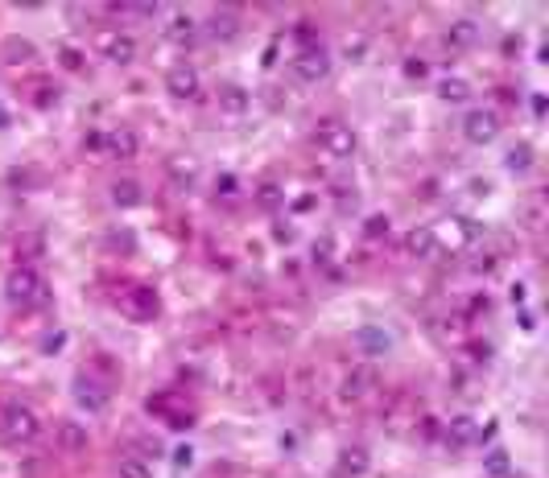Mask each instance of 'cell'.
Segmentation results:
<instances>
[{"label":"cell","instance_id":"obj_6","mask_svg":"<svg viewBox=\"0 0 549 478\" xmlns=\"http://www.w3.org/2000/svg\"><path fill=\"white\" fill-rule=\"evenodd\" d=\"M71 392H74V404L87 408V412H103L108 408V387L99 380H91V375H79Z\"/></svg>","mask_w":549,"mask_h":478},{"label":"cell","instance_id":"obj_15","mask_svg":"<svg viewBox=\"0 0 549 478\" xmlns=\"http://www.w3.org/2000/svg\"><path fill=\"white\" fill-rule=\"evenodd\" d=\"M356 346L363 355H388L392 351V334H384L376 326H363V330H356Z\"/></svg>","mask_w":549,"mask_h":478},{"label":"cell","instance_id":"obj_13","mask_svg":"<svg viewBox=\"0 0 549 478\" xmlns=\"http://www.w3.org/2000/svg\"><path fill=\"white\" fill-rule=\"evenodd\" d=\"M166 169H169V177H174V186H178V190H191L194 177H198V161L186 157V153H174V157L166 161Z\"/></svg>","mask_w":549,"mask_h":478},{"label":"cell","instance_id":"obj_14","mask_svg":"<svg viewBox=\"0 0 549 478\" xmlns=\"http://www.w3.org/2000/svg\"><path fill=\"white\" fill-rule=\"evenodd\" d=\"M409 252H413V256H421V260H434V256L442 252L438 231H434V227H413V231H409Z\"/></svg>","mask_w":549,"mask_h":478},{"label":"cell","instance_id":"obj_8","mask_svg":"<svg viewBox=\"0 0 549 478\" xmlns=\"http://www.w3.org/2000/svg\"><path fill=\"white\" fill-rule=\"evenodd\" d=\"M124 310L132 313V317H137V322H153V317H157V293H153V288H128V293H124Z\"/></svg>","mask_w":549,"mask_h":478},{"label":"cell","instance_id":"obj_7","mask_svg":"<svg viewBox=\"0 0 549 478\" xmlns=\"http://www.w3.org/2000/svg\"><path fill=\"white\" fill-rule=\"evenodd\" d=\"M475 441H479L475 416H467V412L451 416V425H446V445H451V450H467V445H475Z\"/></svg>","mask_w":549,"mask_h":478},{"label":"cell","instance_id":"obj_23","mask_svg":"<svg viewBox=\"0 0 549 478\" xmlns=\"http://www.w3.org/2000/svg\"><path fill=\"white\" fill-rule=\"evenodd\" d=\"M339 466H343L347 474H363V470H368V450H359V445L343 450V454H339Z\"/></svg>","mask_w":549,"mask_h":478},{"label":"cell","instance_id":"obj_9","mask_svg":"<svg viewBox=\"0 0 549 478\" xmlns=\"http://www.w3.org/2000/svg\"><path fill=\"white\" fill-rule=\"evenodd\" d=\"M372 383H376V371H372V367H351V371L343 375V383H339V396H343V400H359V396L372 392Z\"/></svg>","mask_w":549,"mask_h":478},{"label":"cell","instance_id":"obj_4","mask_svg":"<svg viewBox=\"0 0 549 478\" xmlns=\"http://www.w3.org/2000/svg\"><path fill=\"white\" fill-rule=\"evenodd\" d=\"M289 71H293L298 83H322V78L331 74V54H327L322 46H306L298 58H293Z\"/></svg>","mask_w":549,"mask_h":478},{"label":"cell","instance_id":"obj_32","mask_svg":"<svg viewBox=\"0 0 549 478\" xmlns=\"http://www.w3.org/2000/svg\"><path fill=\"white\" fill-rule=\"evenodd\" d=\"M426 71H430V66H426L421 58H409V62H405V74H409V78H426Z\"/></svg>","mask_w":549,"mask_h":478},{"label":"cell","instance_id":"obj_24","mask_svg":"<svg viewBox=\"0 0 549 478\" xmlns=\"http://www.w3.org/2000/svg\"><path fill=\"white\" fill-rule=\"evenodd\" d=\"M528 165H533V148H528V144H516V148L504 157V169H508V173H525Z\"/></svg>","mask_w":549,"mask_h":478},{"label":"cell","instance_id":"obj_34","mask_svg":"<svg viewBox=\"0 0 549 478\" xmlns=\"http://www.w3.org/2000/svg\"><path fill=\"white\" fill-rule=\"evenodd\" d=\"M83 148H87V153L103 148V132H87V136H83Z\"/></svg>","mask_w":549,"mask_h":478},{"label":"cell","instance_id":"obj_12","mask_svg":"<svg viewBox=\"0 0 549 478\" xmlns=\"http://www.w3.org/2000/svg\"><path fill=\"white\" fill-rule=\"evenodd\" d=\"M479 21H471V17H458V21H451V29H446V42H451V49H471L479 46Z\"/></svg>","mask_w":549,"mask_h":478},{"label":"cell","instance_id":"obj_16","mask_svg":"<svg viewBox=\"0 0 549 478\" xmlns=\"http://www.w3.org/2000/svg\"><path fill=\"white\" fill-rule=\"evenodd\" d=\"M207 33L215 37V42H232L239 33V17H236V8H215V17L207 21Z\"/></svg>","mask_w":549,"mask_h":478},{"label":"cell","instance_id":"obj_27","mask_svg":"<svg viewBox=\"0 0 549 478\" xmlns=\"http://www.w3.org/2000/svg\"><path fill=\"white\" fill-rule=\"evenodd\" d=\"M483 466H487V474H508V454H504V450H492V454L483 457Z\"/></svg>","mask_w":549,"mask_h":478},{"label":"cell","instance_id":"obj_1","mask_svg":"<svg viewBox=\"0 0 549 478\" xmlns=\"http://www.w3.org/2000/svg\"><path fill=\"white\" fill-rule=\"evenodd\" d=\"M4 297L13 305H38V301H46V285H42V276L29 264H17L9 272V281H4Z\"/></svg>","mask_w":549,"mask_h":478},{"label":"cell","instance_id":"obj_18","mask_svg":"<svg viewBox=\"0 0 549 478\" xmlns=\"http://www.w3.org/2000/svg\"><path fill=\"white\" fill-rule=\"evenodd\" d=\"M58 445H62L67 454H83V450H87V429H83V425H74V421L58 425Z\"/></svg>","mask_w":549,"mask_h":478},{"label":"cell","instance_id":"obj_38","mask_svg":"<svg viewBox=\"0 0 549 478\" xmlns=\"http://www.w3.org/2000/svg\"><path fill=\"white\" fill-rule=\"evenodd\" d=\"M0 128H9V112L4 107H0Z\"/></svg>","mask_w":549,"mask_h":478},{"label":"cell","instance_id":"obj_36","mask_svg":"<svg viewBox=\"0 0 549 478\" xmlns=\"http://www.w3.org/2000/svg\"><path fill=\"white\" fill-rule=\"evenodd\" d=\"M273 235L285 239V243H289V239H293V227H289V223H277V227H273Z\"/></svg>","mask_w":549,"mask_h":478},{"label":"cell","instance_id":"obj_26","mask_svg":"<svg viewBox=\"0 0 549 478\" xmlns=\"http://www.w3.org/2000/svg\"><path fill=\"white\" fill-rule=\"evenodd\" d=\"M120 478H149V466L141 457H120Z\"/></svg>","mask_w":549,"mask_h":478},{"label":"cell","instance_id":"obj_2","mask_svg":"<svg viewBox=\"0 0 549 478\" xmlns=\"http://www.w3.org/2000/svg\"><path fill=\"white\" fill-rule=\"evenodd\" d=\"M42 433V421L29 412L25 404H9L0 408V437L4 441H13V445H25V441H33Z\"/></svg>","mask_w":549,"mask_h":478},{"label":"cell","instance_id":"obj_22","mask_svg":"<svg viewBox=\"0 0 549 478\" xmlns=\"http://www.w3.org/2000/svg\"><path fill=\"white\" fill-rule=\"evenodd\" d=\"M256 202H261L264 211H277V206L285 202V190H281L277 182H261V186H256Z\"/></svg>","mask_w":549,"mask_h":478},{"label":"cell","instance_id":"obj_25","mask_svg":"<svg viewBox=\"0 0 549 478\" xmlns=\"http://www.w3.org/2000/svg\"><path fill=\"white\" fill-rule=\"evenodd\" d=\"M194 29H198L194 17H191V13H182V17H174V21H169V37H174V42H186V37H194Z\"/></svg>","mask_w":549,"mask_h":478},{"label":"cell","instance_id":"obj_37","mask_svg":"<svg viewBox=\"0 0 549 478\" xmlns=\"http://www.w3.org/2000/svg\"><path fill=\"white\" fill-rule=\"evenodd\" d=\"M471 351H475V358H492V346H487V342H475Z\"/></svg>","mask_w":549,"mask_h":478},{"label":"cell","instance_id":"obj_20","mask_svg":"<svg viewBox=\"0 0 549 478\" xmlns=\"http://www.w3.org/2000/svg\"><path fill=\"white\" fill-rule=\"evenodd\" d=\"M438 99L442 103H467L471 99V83L467 78H442L438 83Z\"/></svg>","mask_w":549,"mask_h":478},{"label":"cell","instance_id":"obj_10","mask_svg":"<svg viewBox=\"0 0 549 478\" xmlns=\"http://www.w3.org/2000/svg\"><path fill=\"white\" fill-rule=\"evenodd\" d=\"M166 87H169V95H174V99H191L194 91H198V71L186 66V62H182V66H174V71L166 74Z\"/></svg>","mask_w":549,"mask_h":478},{"label":"cell","instance_id":"obj_33","mask_svg":"<svg viewBox=\"0 0 549 478\" xmlns=\"http://www.w3.org/2000/svg\"><path fill=\"white\" fill-rule=\"evenodd\" d=\"M62 66H67V71H79V66H83V58H79V49H62Z\"/></svg>","mask_w":549,"mask_h":478},{"label":"cell","instance_id":"obj_28","mask_svg":"<svg viewBox=\"0 0 549 478\" xmlns=\"http://www.w3.org/2000/svg\"><path fill=\"white\" fill-rule=\"evenodd\" d=\"M384 231H388V218H384V215H368V223H363V235H368V239H380Z\"/></svg>","mask_w":549,"mask_h":478},{"label":"cell","instance_id":"obj_5","mask_svg":"<svg viewBox=\"0 0 549 478\" xmlns=\"http://www.w3.org/2000/svg\"><path fill=\"white\" fill-rule=\"evenodd\" d=\"M463 136H467L471 144H492L496 136H500V116L487 112V107L467 112V116H463Z\"/></svg>","mask_w":549,"mask_h":478},{"label":"cell","instance_id":"obj_35","mask_svg":"<svg viewBox=\"0 0 549 478\" xmlns=\"http://www.w3.org/2000/svg\"><path fill=\"white\" fill-rule=\"evenodd\" d=\"M191 445H178V454H174V462H178V466H191Z\"/></svg>","mask_w":549,"mask_h":478},{"label":"cell","instance_id":"obj_3","mask_svg":"<svg viewBox=\"0 0 549 478\" xmlns=\"http://www.w3.org/2000/svg\"><path fill=\"white\" fill-rule=\"evenodd\" d=\"M314 141L322 144V153H331V157H339V161L356 153V132H351L343 119H322L318 132H314Z\"/></svg>","mask_w":549,"mask_h":478},{"label":"cell","instance_id":"obj_17","mask_svg":"<svg viewBox=\"0 0 549 478\" xmlns=\"http://www.w3.org/2000/svg\"><path fill=\"white\" fill-rule=\"evenodd\" d=\"M103 148H108L112 157H137L141 144H137V132H132V128H116V132L103 136Z\"/></svg>","mask_w":549,"mask_h":478},{"label":"cell","instance_id":"obj_29","mask_svg":"<svg viewBox=\"0 0 549 478\" xmlns=\"http://www.w3.org/2000/svg\"><path fill=\"white\" fill-rule=\"evenodd\" d=\"M215 190L223 194V198H232V194H239V182H236V173H223L215 182Z\"/></svg>","mask_w":549,"mask_h":478},{"label":"cell","instance_id":"obj_11","mask_svg":"<svg viewBox=\"0 0 549 478\" xmlns=\"http://www.w3.org/2000/svg\"><path fill=\"white\" fill-rule=\"evenodd\" d=\"M248 103H252V99H248V91H244L239 83H223V87H219V112H223V116L239 119L248 112Z\"/></svg>","mask_w":549,"mask_h":478},{"label":"cell","instance_id":"obj_19","mask_svg":"<svg viewBox=\"0 0 549 478\" xmlns=\"http://www.w3.org/2000/svg\"><path fill=\"white\" fill-rule=\"evenodd\" d=\"M141 182H132V177H120L116 186H112V202H116V206H124V211H128V206H141Z\"/></svg>","mask_w":549,"mask_h":478},{"label":"cell","instance_id":"obj_31","mask_svg":"<svg viewBox=\"0 0 549 478\" xmlns=\"http://www.w3.org/2000/svg\"><path fill=\"white\" fill-rule=\"evenodd\" d=\"M9 58H13V62H17V58H29V54H33V46H29V42H9Z\"/></svg>","mask_w":549,"mask_h":478},{"label":"cell","instance_id":"obj_30","mask_svg":"<svg viewBox=\"0 0 549 478\" xmlns=\"http://www.w3.org/2000/svg\"><path fill=\"white\" fill-rule=\"evenodd\" d=\"M62 346H67V334H62V330H58V334H50L46 342H42V351H46V355H58Z\"/></svg>","mask_w":549,"mask_h":478},{"label":"cell","instance_id":"obj_21","mask_svg":"<svg viewBox=\"0 0 549 478\" xmlns=\"http://www.w3.org/2000/svg\"><path fill=\"white\" fill-rule=\"evenodd\" d=\"M108 58H112V62H120V66H124V62H132V58H137V42H132L128 33H124V37H112Z\"/></svg>","mask_w":549,"mask_h":478}]
</instances>
